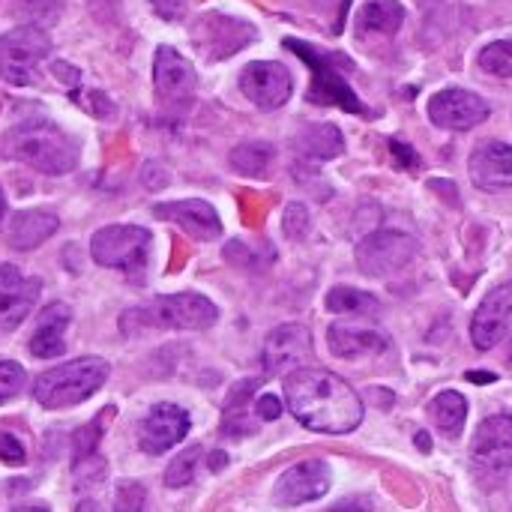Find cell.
<instances>
[{
    "instance_id": "4fadbf2b",
    "label": "cell",
    "mask_w": 512,
    "mask_h": 512,
    "mask_svg": "<svg viewBox=\"0 0 512 512\" xmlns=\"http://www.w3.org/2000/svg\"><path fill=\"white\" fill-rule=\"evenodd\" d=\"M192 36H195L198 51H204L210 60H225L255 39V27L240 18L210 12V15L198 18Z\"/></svg>"
},
{
    "instance_id": "ab89813d",
    "label": "cell",
    "mask_w": 512,
    "mask_h": 512,
    "mask_svg": "<svg viewBox=\"0 0 512 512\" xmlns=\"http://www.w3.org/2000/svg\"><path fill=\"white\" fill-rule=\"evenodd\" d=\"M54 75L63 78V84L75 87L78 84V69L75 66H66V63H54Z\"/></svg>"
},
{
    "instance_id": "bcb514c9",
    "label": "cell",
    "mask_w": 512,
    "mask_h": 512,
    "mask_svg": "<svg viewBox=\"0 0 512 512\" xmlns=\"http://www.w3.org/2000/svg\"><path fill=\"white\" fill-rule=\"evenodd\" d=\"M12 512H48L45 507H18V510H12Z\"/></svg>"
},
{
    "instance_id": "d6a6232c",
    "label": "cell",
    "mask_w": 512,
    "mask_h": 512,
    "mask_svg": "<svg viewBox=\"0 0 512 512\" xmlns=\"http://www.w3.org/2000/svg\"><path fill=\"white\" fill-rule=\"evenodd\" d=\"M282 228H285V234L291 237V240H300V237H306V231H309V210L303 207V204H288L285 207V219H282Z\"/></svg>"
},
{
    "instance_id": "30bf717a",
    "label": "cell",
    "mask_w": 512,
    "mask_h": 512,
    "mask_svg": "<svg viewBox=\"0 0 512 512\" xmlns=\"http://www.w3.org/2000/svg\"><path fill=\"white\" fill-rule=\"evenodd\" d=\"M333 486L330 465L321 459H306L291 465L273 486V504L276 507H300L324 498Z\"/></svg>"
},
{
    "instance_id": "e0dca14e",
    "label": "cell",
    "mask_w": 512,
    "mask_h": 512,
    "mask_svg": "<svg viewBox=\"0 0 512 512\" xmlns=\"http://www.w3.org/2000/svg\"><path fill=\"white\" fill-rule=\"evenodd\" d=\"M189 432V414L177 405H156L141 423L138 444L150 456H162L165 450L177 447Z\"/></svg>"
},
{
    "instance_id": "484cf974",
    "label": "cell",
    "mask_w": 512,
    "mask_h": 512,
    "mask_svg": "<svg viewBox=\"0 0 512 512\" xmlns=\"http://www.w3.org/2000/svg\"><path fill=\"white\" fill-rule=\"evenodd\" d=\"M276 150L264 141H246L231 150V165L243 177H267L273 168Z\"/></svg>"
},
{
    "instance_id": "ee69618b",
    "label": "cell",
    "mask_w": 512,
    "mask_h": 512,
    "mask_svg": "<svg viewBox=\"0 0 512 512\" xmlns=\"http://www.w3.org/2000/svg\"><path fill=\"white\" fill-rule=\"evenodd\" d=\"M75 512H102V507H99L96 501H84V504H78V510Z\"/></svg>"
},
{
    "instance_id": "ffe728a7",
    "label": "cell",
    "mask_w": 512,
    "mask_h": 512,
    "mask_svg": "<svg viewBox=\"0 0 512 512\" xmlns=\"http://www.w3.org/2000/svg\"><path fill=\"white\" fill-rule=\"evenodd\" d=\"M471 180L486 192L512 189V144L483 141L471 153Z\"/></svg>"
},
{
    "instance_id": "603a6c76",
    "label": "cell",
    "mask_w": 512,
    "mask_h": 512,
    "mask_svg": "<svg viewBox=\"0 0 512 512\" xmlns=\"http://www.w3.org/2000/svg\"><path fill=\"white\" fill-rule=\"evenodd\" d=\"M57 216L54 213H45V210H24L18 213L12 222H9V243L12 249H21V252H30L36 249L42 240H48L54 231H57Z\"/></svg>"
},
{
    "instance_id": "74e56055",
    "label": "cell",
    "mask_w": 512,
    "mask_h": 512,
    "mask_svg": "<svg viewBox=\"0 0 512 512\" xmlns=\"http://www.w3.org/2000/svg\"><path fill=\"white\" fill-rule=\"evenodd\" d=\"M372 501L369 498H363V495H354V498H345V501H339V504H333L327 512H372Z\"/></svg>"
},
{
    "instance_id": "7402d4cb",
    "label": "cell",
    "mask_w": 512,
    "mask_h": 512,
    "mask_svg": "<svg viewBox=\"0 0 512 512\" xmlns=\"http://www.w3.org/2000/svg\"><path fill=\"white\" fill-rule=\"evenodd\" d=\"M69 327V306L66 303H51L45 306V312L39 315V324L30 336V354L33 357H42V360H51V357H60L66 342H63V333Z\"/></svg>"
},
{
    "instance_id": "2e32d148",
    "label": "cell",
    "mask_w": 512,
    "mask_h": 512,
    "mask_svg": "<svg viewBox=\"0 0 512 512\" xmlns=\"http://www.w3.org/2000/svg\"><path fill=\"white\" fill-rule=\"evenodd\" d=\"M512 324V282L498 285L477 309L474 321H471V339L480 351L495 348Z\"/></svg>"
},
{
    "instance_id": "8fae6325",
    "label": "cell",
    "mask_w": 512,
    "mask_h": 512,
    "mask_svg": "<svg viewBox=\"0 0 512 512\" xmlns=\"http://www.w3.org/2000/svg\"><path fill=\"white\" fill-rule=\"evenodd\" d=\"M240 90L252 105H258L264 111H273V108H282L291 99L294 81H291V72L282 63L255 60L240 72Z\"/></svg>"
},
{
    "instance_id": "f546056e",
    "label": "cell",
    "mask_w": 512,
    "mask_h": 512,
    "mask_svg": "<svg viewBox=\"0 0 512 512\" xmlns=\"http://www.w3.org/2000/svg\"><path fill=\"white\" fill-rule=\"evenodd\" d=\"M480 66L489 75L512 78V42H492L480 51Z\"/></svg>"
},
{
    "instance_id": "44dd1931",
    "label": "cell",
    "mask_w": 512,
    "mask_h": 512,
    "mask_svg": "<svg viewBox=\"0 0 512 512\" xmlns=\"http://www.w3.org/2000/svg\"><path fill=\"white\" fill-rule=\"evenodd\" d=\"M327 345L336 357L345 360H357V357H372V354H384L390 348V339L381 330L372 327H360V324H345L336 321L327 330Z\"/></svg>"
},
{
    "instance_id": "83f0119b",
    "label": "cell",
    "mask_w": 512,
    "mask_h": 512,
    "mask_svg": "<svg viewBox=\"0 0 512 512\" xmlns=\"http://www.w3.org/2000/svg\"><path fill=\"white\" fill-rule=\"evenodd\" d=\"M366 309H378V300L360 288H351V285H336L330 288L327 294V312H336V315H363Z\"/></svg>"
},
{
    "instance_id": "4316f807",
    "label": "cell",
    "mask_w": 512,
    "mask_h": 512,
    "mask_svg": "<svg viewBox=\"0 0 512 512\" xmlns=\"http://www.w3.org/2000/svg\"><path fill=\"white\" fill-rule=\"evenodd\" d=\"M405 21V6L399 0H369L360 12V27L375 33H396Z\"/></svg>"
},
{
    "instance_id": "f6af8a7d",
    "label": "cell",
    "mask_w": 512,
    "mask_h": 512,
    "mask_svg": "<svg viewBox=\"0 0 512 512\" xmlns=\"http://www.w3.org/2000/svg\"><path fill=\"white\" fill-rule=\"evenodd\" d=\"M3 216H6V195H3V189H0V222H3Z\"/></svg>"
},
{
    "instance_id": "60d3db41",
    "label": "cell",
    "mask_w": 512,
    "mask_h": 512,
    "mask_svg": "<svg viewBox=\"0 0 512 512\" xmlns=\"http://www.w3.org/2000/svg\"><path fill=\"white\" fill-rule=\"evenodd\" d=\"M468 381H474V384H492V381H498V375H492V372H468Z\"/></svg>"
},
{
    "instance_id": "e575fe53",
    "label": "cell",
    "mask_w": 512,
    "mask_h": 512,
    "mask_svg": "<svg viewBox=\"0 0 512 512\" xmlns=\"http://www.w3.org/2000/svg\"><path fill=\"white\" fill-rule=\"evenodd\" d=\"M96 444H99V423H90L81 432H75V453H78V459L93 456Z\"/></svg>"
},
{
    "instance_id": "9a60e30c",
    "label": "cell",
    "mask_w": 512,
    "mask_h": 512,
    "mask_svg": "<svg viewBox=\"0 0 512 512\" xmlns=\"http://www.w3.org/2000/svg\"><path fill=\"white\" fill-rule=\"evenodd\" d=\"M429 117L441 129L465 132V129H474L483 120H489V102L471 90L453 87V90H441L429 99Z\"/></svg>"
},
{
    "instance_id": "7dc6e473",
    "label": "cell",
    "mask_w": 512,
    "mask_h": 512,
    "mask_svg": "<svg viewBox=\"0 0 512 512\" xmlns=\"http://www.w3.org/2000/svg\"><path fill=\"white\" fill-rule=\"evenodd\" d=\"M510 357H512V354H510Z\"/></svg>"
},
{
    "instance_id": "d4e9b609",
    "label": "cell",
    "mask_w": 512,
    "mask_h": 512,
    "mask_svg": "<svg viewBox=\"0 0 512 512\" xmlns=\"http://www.w3.org/2000/svg\"><path fill=\"white\" fill-rule=\"evenodd\" d=\"M297 144L312 159H336L345 150V135L333 123H315L297 138Z\"/></svg>"
},
{
    "instance_id": "f1b7e54d",
    "label": "cell",
    "mask_w": 512,
    "mask_h": 512,
    "mask_svg": "<svg viewBox=\"0 0 512 512\" xmlns=\"http://www.w3.org/2000/svg\"><path fill=\"white\" fill-rule=\"evenodd\" d=\"M198 462H201V447H189L183 450L165 471V486L168 489H183L195 480V471H198Z\"/></svg>"
},
{
    "instance_id": "5bb4252c",
    "label": "cell",
    "mask_w": 512,
    "mask_h": 512,
    "mask_svg": "<svg viewBox=\"0 0 512 512\" xmlns=\"http://www.w3.org/2000/svg\"><path fill=\"white\" fill-rule=\"evenodd\" d=\"M312 354L315 345L309 330L303 324H282L264 342V369L270 375H291L297 369H306Z\"/></svg>"
},
{
    "instance_id": "7a4b0ae2",
    "label": "cell",
    "mask_w": 512,
    "mask_h": 512,
    "mask_svg": "<svg viewBox=\"0 0 512 512\" xmlns=\"http://www.w3.org/2000/svg\"><path fill=\"white\" fill-rule=\"evenodd\" d=\"M0 156L57 177L78 165V144L51 120H27L0 135Z\"/></svg>"
},
{
    "instance_id": "8992f818",
    "label": "cell",
    "mask_w": 512,
    "mask_h": 512,
    "mask_svg": "<svg viewBox=\"0 0 512 512\" xmlns=\"http://www.w3.org/2000/svg\"><path fill=\"white\" fill-rule=\"evenodd\" d=\"M51 36L36 24H21L0 36V75L9 84H30L36 66L48 57Z\"/></svg>"
},
{
    "instance_id": "4dcf8cb0",
    "label": "cell",
    "mask_w": 512,
    "mask_h": 512,
    "mask_svg": "<svg viewBox=\"0 0 512 512\" xmlns=\"http://www.w3.org/2000/svg\"><path fill=\"white\" fill-rule=\"evenodd\" d=\"M24 387V369L12 360H0V405L15 399Z\"/></svg>"
},
{
    "instance_id": "cb8c5ba5",
    "label": "cell",
    "mask_w": 512,
    "mask_h": 512,
    "mask_svg": "<svg viewBox=\"0 0 512 512\" xmlns=\"http://www.w3.org/2000/svg\"><path fill=\"white\" fill-rule=\"evenodd\" d=\"M429 417H432V423H435L447 438H459L462 429H465V420H468V402H465V396L456 393V390L438 393V396L429 402Z\"/></svg>"
},
{
    "instance_id": "6da1fadb",
    "label": "cell",
    "mask_w": 512,
    "mask_h": 512,
    "mask_svg": "<svg viewBox=\"0 0 512 512\" xmlns=\"http://www.w3.org/2000/svg\"><path fill=\"white\" fill-rule=\"evenodd\" d=\"M285 402L300 426L321 435H348L363 423V399L351 384L327 369H297L285 375Z\"/></svg>"
},
{
    "instance_id": "3957f363",
    "label": "cell",
    "mask_w": 512,
    "mask_h": 512,
    "mask_svg": "<svg viewBox=\"0 0 512 512\" xmlns=\"http://www.w3.org/2000/svg\"><path fill=\"white\" fill-rule=\"evenodd\" d=\"M105 378H108V363L102 357H78L42 372L33 384V399L48 411L72 408L90 399L105 384Z\"/></svg>"
},
{
    "instance_id": "7bdbcfd3",
    "label": "cell",
    "mask_w": 512,
    "mask_h": 512,
    "mask_svg": "<svg viewBox=\"0 0 512 512\" xmlns=\"http://www.w3.org/2000/svg\"><path fill=\"white\" fill-rule=\"evenodd\" d=\"M417 444H420V450H423V453H429V450H432V441H429V435H426V432H420V435H417Z\"/></svg>"
},
{
    "instance_id": "1f68e13d",
    "label": "cell",
    "mask_w": 512,
    "mask_h": 512,
    "mask_svg": "<svg viewBox=\"0 0 512 512\" xmlns=\"http://www.w3.org/2000/svg\"><path fill=\"white\" fill-rule=\"evenodd\" d=\"M114 512H150L147 510V492L138 483H120L117 486V504Z\"/></svg>"
},
{
    "instance_id": "d590c367",
    "label": "cell",
    "mask_w": 512,
    "mask_h": 512,
    "mask_svg": "<svg viewBox=\"0 0 512 512\" xmlns=\"http://www.w3.org/2000/svg\"><path fill=\"white\" fill-rule=\"evenodd\" d=\"M255 414H258V420H264V423H273V420H279L282 417V402L276 399V396H261L258 402H255Z\"/></svg>"
},
{
    "instance_id": "b9f144b4",
    "label": "cell",
    "mask_w": 512,
    "mask_h": 512,
    "mask_svg": "<svg viewBox=\"0 0 512 512\" xmlns=\"http://www.w3.org/2000/svg\"><path fill=\"white\" fill-rule=\"evenodd\" d=\"M225 462H228V459H225V453H213V456H210V468H213V471H219Z\"/></svg>"
},
{
    "instance_id": "277c9868",
    "label": "cell",
    "mask_w": 512,
    "mask_h": 512,
    "mask_svg": "<svg viewBox=\"0 0 512 512\" xmlns=\"http://www.w3.org/2000/svg\"><path fill=\"white\" fill-rule=\"evenodd\" d=\"M285 48H291L294 54H300L309 69H312V87H309V102L315 105H336L345 108L351 114H363V102L354 93V87L345 81V66H351V60L345 54H327L303 39H285Z\"/></svg>"
},
{
    "instance_id": "ba28073f",
    "label": "cell",
    "mask_w": 512,
    "mask_h": 512,
    "mask_svg": "<svg viewBox=\"0 0 512 512\" xmlns=\"http://www.w3.org/2000/svg\"><path fill=\"white\" fill-rule=\"evenodd\" d=\"M153 87L162 102V108H186L195 96L198 75L192 63L171 45H162L153 60Z\"/></svg>"
},
{
    "instance_id": "836d02e7",
    "label": "cell",
    "mask_w": 512,
    "mask_h": 512,
    "mask_svg": "<svg viewBox=\"0 0 512 512\" xmlns=\"http://www.w3.org/2000/svg\"><path fill=\"white\" fill-rule=\"evenodd\" d=\"M24 459H27V453H24V444L15 438V435H9V432H0V462H6V465H24Z\"/></svg>"
},
{
    "instance_id": "7c38bea8",
    "label": "cell",
    "mask_w": 512,
    "mask_h": 512,
    "mask_svg": "<svg viewBox=\"0 0 512 512\" xmlns=\"http://www.w3.org/2000/svg\"><path fill=\"white\" fill-rule=\"evenodd\" d=\"M471 459L483 474L504 477L512 471V417L498 414L480 423L471 441Z\"/></svg>"
},
{
    "instance_id": "ac0fdd59",
    "label": "cell",
    "mask_w": 512,
    "mask_h": 512,
    "mask_svg": "<svg viewBox=\"0 0 512 512\" xmlns=\"http://www.w3.org/2000/svg\"><path fill=\"white\" fill-rule=\"evenodd\" d=\"M153 213L159 219H168L174 225H180L192 240H219L222 237V222H219V213L213 210V204L201 201V198H186V201H165V204H156Z\"/></svg>"
},
{
    "instance_id": "d6986e66",
    "label": "cell",
    "mask_w": 512,
    "mask_h": 512,
    "mask_svg": "<svg viewBox=\"0 0 512 512\" xmlns=\"http://www.w3.org/2000/svg\"><path fill=\"white\" fill-rule=\"evenodd\" d=\"M39 279H27L18 267H0V330H15L39 300Z\"/></svg>"
},
{
    "instance_id": "52a82bcc",
    "label": "cell",
    "mask_w": 512,
    "mask_h": 512,
    "mask_svg": "<svg viewBox=\"0 0 512 512\" xmlns=\"http://www.w3.org/2000/svg\"><path fill=\"white\" fill-rule=\"evenodd\" d=\"M417 255V240L402 231H375L360 240L357 264L366 276L384 279L405 270Z\"/></svg>"
},
{
    "instance_id": "5b68a950",
    "label": "cell",
    "mask_w": 512,
    "mask_h": 512,
    "mask_svg": "<svg viewBox=\"0 0 512 512\" xmlns=\"http://www.w3.org/2000/svg\"><path fill=\"white\" fill-rule=\"evenodd\" d=\"M93 261L108 270L138 273L150 255V231L141 225H108L93 234Z\"/></svg>"
},
{
    "instance_id": "9c48e42d",
    "label": "cell",
    "mask_w": 512,
    "mask_h": 512,
    "mask_svg": "<svg viewBox=\"0 0 512 512\" xmlns=\"http://www.w3.org/2000/svg\"><path fill=\"white\" fill-rule=\"evenodd\" d=\"M219 318L216 306L204 294H171L159 297L147 312L144 321L153 327H168V330H207Z\"/></svg>"
},
{
    "instance_id": "f35d334b",
    "label": "cell",
    "mask_w": 512,
    "mask_h": 512,
    "mask_svg": "<svg viewBox=\"0 0 512 512\" xmlns=\"http://www.w3.org/2000/svg\"><path fill=\"white\" fill-rule=\"evenodd\" d=\"M153 6L165 18H180L183 15V0H153Z\"/></svg>"
},
{
    "instance_id": "8d00e7d4",
    "label": "cell",
    "mask_w": 512,
    "mask_h": 512,
    "mask_svg": "<svg viewBox=\"0 0 512 512\" xmlns=\"http://www.w3.org/2000/svg\"><path fill=\"white\" fill-rule=\"evenodd\" d=\"M390 153H393V156L399 159V165H402V168H408V171L420 165V156H417L405 141H390Z\"/></svg>"
}]
</instances>
